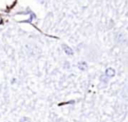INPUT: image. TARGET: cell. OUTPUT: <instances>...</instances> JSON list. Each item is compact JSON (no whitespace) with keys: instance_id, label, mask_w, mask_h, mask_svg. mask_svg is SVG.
I'll list each match as a JSON object with an SVG mask.
<instances>
[{"instance_id":"obj_2","label":"cell","mask_w":128,"mask_h":122,"mask_svg":"<svg viewBox=\"0 0 128 122\" xmlns=\"http://www.w3.org/2000/svg\"><path fill=\"white\" fill-rule=\"evenodd\" d=\"M62 48H63V50H64V52H65L66 55H68V56H72V55L74 54V51H73L72 48L69 47L68 45L63 44V45H62Z\"/></svg>"},{"instance_id":"obj_5","label":"cell","mask_w":128,"mask_h":122,"mask_svg":"<svg viewBox=\"0 0 128 122\" xmlns=\"http://www.w3.org/2000/svg\"><path fill=\"white\" fill-rule=\"evenodd\" d=\"M19 122H31V119H30L29 117L24 116V117H22V118L19 120Z\"/></svg>"},{"instance_id":"obj_3","label":"cell","mask_w":128,"mask_h":122,"mask_svg":"<svg viewBox=\"0 0 128 122\" xmlns=\"http://www.w3.org/2000/svg\"><path fill=\"white\" fill-rule=\"evenodd\" d=\"M115 74H116L115 69H113V68H111V67H109V68H107V69L105 70V75H106L108 78H112V77H114Z\"/></svg>"},{"instance_id":"obj_1","label":"cell","mask_w":128,"mask_h":122,"mask_svg":"<svg viewBox=\"0 0 128 122\" xmlns=\"http://www.w3.org/2000/svg\"><path fill=\"white\" fill-rule=\"evenodd\" d=\"M114 39H115V42L119 45H124V44L127 43L126 35L123 32H120V31L114 34Z\"/></svg>"},{"instance_id":"obj_6","label":"cell","mask_w":128,"mask_h":122,"mask_svg":"<svg viewBox=\"0 0 128 122\" xmlns=\"http://www.w3.org/2000/svg\"><path fill=\"white\" fill-rule=\"evenodd\" d=\"M107 78H108V77H107L106 75H105V76H101V77H100V79H101V81H102V82H105V83H107V82H108V80H107Z\"/></svg>"},{"instance_id":"obj_4","label":"cell","mask_w":128,"mask_h":122,"mask_svg":"<svg viewBox=\"0 0 128 122\" xmlns=\"http://www.w3.org/2000/svg\"><path fill=\"white\" fill-rule=\"evenodd\" d=\"M77 66H78V68H79L81 71H86V70L88 69V65H87V63L84 62V61L79 62V63L77 64Z\"/></svg>"}]
</instances>
